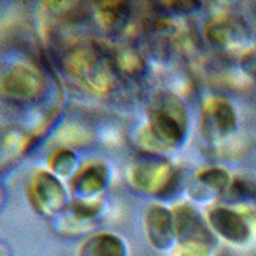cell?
Masks as SVG:
<instances>
[{
	"instance_id": "277c9868",
	"label": "cell",
	"mask_w": 256,
	"mask_h": 256,
	"mask_svg": "<svg viewBox=\"0 0 256 256\" xmlns=\"http://www.w3.org/2000/svg\"><path fill=\"white\" fill-rule=\"evenodd\" d=\"M31 194L36 208L49 216L63 210L67 202V192L60 180L45 170L38 172L32 180Z\"/></svg>"
},
{
	"instance_id": "5b68a950",
	"label": "cell",
	"mask_w": 256,
	"mask_h": 256,
	"mask_svg": "<svg viewBox=\"0 0 256 256\" xmlns=\"http://www.w3.org/2000/svg\"><path fill=\"white\" fill-rule=\"evenodd\" d=\"M204 131L209 137L227 136L234 131L237 126V116L230 102L224 99H209L202 113Z\"/></svg>"
},
{
	"instance_id": "7a4b0ae2",
	"label": "cell",
	"mask_w": 256,
	"mask_h": 256,
	"mask_svg": "<svg viewBox=\"0 0 256 256\" xmlns=\"http://www.w3.org/2000/svg\"><path fill=\"white\" fill-rule=\"evenodd\" d=\"M128 176L137 190L163 196L172 191L177 180L169 162L152 154L137 156L130 166Z\"/></svg>"
},
{
	"instance_id": "6da1fadb",
	"label": "cell",
	"mask_w": 256,
	"mask_h": 256,
	"mask_svg": "<svg viewBox=\"0 0 256 256\" xmlns=\"http://www.w3.org/2000/svg\"><path fill=\"white\" fill-rule=\"evenodd\" d=\"M148 127L140 140L146 148H172L184 140L188 116L184 102L170 91L155 94L148 110Z\"/></svg>"
},
{
	"instance_id": "3957f363",
	"label": "cell",
	"mask_w": 256,
	"mask_h": 256,
	"mask_svg": "<svg viewBox=\"0 0 256 256\" xmlns=\"http://www.w3.org/2000/svg\"><path fill=\"white\" fill-rule=\"evenodd\" d=\"M42 88L40 74L27 66H10L0 73V91L13 102H32L40 95Z\"/></svg>"
},
{
	"instance_id": "5bb4252c",
	"label": "cell",
	"mask_w": 256,
	"mask_h": 256,
	"mask_svg": "<svg viewBox=\"0 0 256 256\" xmlns=\"http://www.w3.org/2000/svg\"><path fill=\"white\" fill-rule=\"evenodd\" d=\"M77 158L74 152L68 148H60L59 152L52 155V168L56 174L67 177L76 170Z\"/></svg>"
},
{
	"instance_id": "30bf717a",
	"label": "cell",
	"mask_w": 256,
	"mask_h": 256,
	"mask_svg": "<svg viewBox=\"0 0 256 256\" xmlns=\"http://www.w3.org/2000/svg\"><path fill=\"white\" fill-rule=\"evenodd\" d=\"M206 36L212 45L219 48H233L244 38V26L232 17H218L206 27Z\"/></svg>"
},
{
	"instance_id": "9a60e30c",
	"label": "cell",
	"mask_w": 256,
	"mask_h": 256,
	"mask_svg": "<svg viewBox=\"0 0 256 256\" xmlns=\"http://www.w3.org/2000/svg\"><path fill=\"white\" fill-rule=\"evenodd\" d=\"M114 64L116 67L118 66V68L124 70L128 74H137L144 70V60L132 50H124L118 54V56L114 59Z\"/></svg>"
},
{
	"instance_id": "52a82bcc",
	"label": "cell",
	"mask_w": 256,
	"mask_h": 256,
	"mask_svg": "<svg viewBox=\"0 0 256 256\" xmlns=\"http://www.w3.org/2000/svg\"><path fill=\"white\" fill-rule=\"evenodd\" d=\"M230 177L227 170L218 166H212L201 170L190 184L192 198L209 201L230 187Z\"/></svg>"
},
{
	"instance_id": "8fae6325",
	"label": "cell",
	"mask_w": 256,
	"mask_h": 256,
	"mask_svg": "<svg viewBox=\"0 0 256 256\" xmlns=\"http://www.w3.org/2000/svg\"><path fill=\"white\" fill-rule=\"evenodd\" d=\"M73 180V190L84 198H91L106 186L108 169L104 164L92 163L81 169Z\"/></svg>"
},
{
	"instance_id": "ba28073f",
	"label": "cell",
	"mask_w": 256,
	"mask_h": 256,
	"mask_svg": "<svg viewBox=\"0 0 256 256\" xmlns=\"http://www.w3.org/2000/svg\"><path fill=\"white\" fill-rule=\"evenodd\" d=\"M176 222V234L186 244L202 242L205 244L209 232L204 220L191 205L184 204L173 212Z\"/></svg>"
},
{
	"instance_id": "9c48e42d",
	"label": "cell",
	"mask_w": 256,
	"mask_h": 256,
	"mask_svg": "<svg viewBox=\"0 0 256 256\" xmlns=\"http://www.w3.org/2000/svg\"><path fill=\"white\" fill-rule=\"evenodd\" d=\"M146 230L158 246L170 244L176 234L174 214L162 205H152L146 210Z\"/></svg>"
},
{
	"instance_id": "ac0fdd59",
	"label": "cell",
	"mask_w": 256,
	"mask_h": 256,
	"mask_svg": "<svg viewBox=\"0 0 256 256\" xmlns=\"http://www.w3.org/2000/svg\"><path fill=\"white\" fill-rule=\"evenodd\" d=\"M0 256H3V255H2V254H0Z\"/></svg>"
},
{
	"instance_id": "7c38bea8",
	"label": "cell",
	"mask_w": 256,
	"mask_h": 256,
	"mask_svg": "<svg viewBox=\"0 0 256 256\" xmlns=\"http://www.w3.org/2000/svg\"><path fill=\"white\" fill-rule=\"evenodd\" d=\"M124 246L118 237L102 233L84 244V256H123Z\"/></svg>"
},
{
	"instance_id": "e0dca14e",
	"label": "cell",
	"mask_w": 256,
	"mask_h": 256,
	"mask_svg": "<svg viewBox=\"0 0 256 256\" xmlns=\"http://www.w3.org/2000/svg\"><path fill=\"white\" fill-rule=\"evenodd\" d=\"M182 256H208L206 244H202V242L186 244Z\"/></svg>"
},
{
	"instance_id": "2e32d148",
	"label": "cell",
	"mask_w": 256,
	"mask_h": 256,
	"mask_svg": "<svg viewBox=\"0 0 256 256\" xmlns=\"http://www.w3.org/2000/svg\"><path fill=\"white\" fill-rule=\"evenodd\" d=\"M228 190H230V198L234 200H248L256 196V187L244 180H234L232 184H230Z\"/></svg>"
},
{
	"instance_id": "8992f818",
	"label": "cell",
	"mask_w": 256,
	"mask_h": 256,
	"mask_svg": "<svg viewBox=\"0 0 256 256\" xmlns=\"http://www.w3.org/2000/svg\"><path fill=\"white\" fill-rule=\"evenodd\" d=\"M209 223L212 227L230 242H246L250 237V226L241 212L228 208H216L209 212Z\"/></svg>"
},
{
	"instance_id": "4fadbf2b",
	"label": "cell",
	"mask_w": 256,
	"mask_h": 256,
	"mask_svg": "<svg viewBox=\"0 0 256 256\" xmlns=\"http://www.w3.org/2000/svg\"><path fill=\"white\" fill-rule=\"evenodd\" d=\"M127 17V6L123 3H106L102 6L99 12V20L104 27L114 28L120 24Z\"/></svg>"
}]
</instances>
